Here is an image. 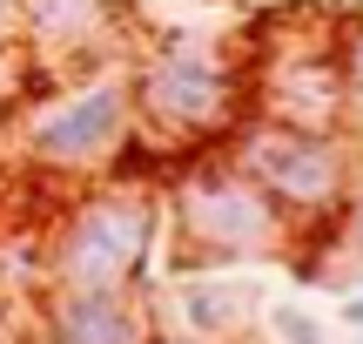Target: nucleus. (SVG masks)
I'll use <instances>...</instances> for the list:
<instances>
[{
  "instance_id": "nucleus-2",
  "label": "nucleus",
  "mask_w": 363,
  "mask_h": 344,
  "mask_svg": "<svg viewBox=\"0 0 363 344\" xmlns=\"http://www.w3.org/2000/svg\"><path fill=\"white\" fill-rule=\"evenodd\" d=\"M235 162L276 196V210L289 216V230L303 237H330L337 243V216L357 189V149L343 129H303L283 115H242L235 122Z\"/></svg>"
},
{
  "instance_id": "nucleus-10",
  "label": "nucleus",
  "mask_w": 363,
  "mask_h": 344,
  "mask_svg": "<svg viewBox=\"0 0 363 344\" xmlns=\"http://www.w3.org/2000/svg\"><path fill=\"white\" fill-rule=\"evenodd\" d=\"M256 331L276 338V344H323L330 324L310 318V311H296V304H276V311H262V318H256Z\"/></svg>"
},
{
  "instance_id": "nucleus-8",
  "label": "nucleus",
  "mask_w": 363,
  "mask_h": 344,
  "mask_svg": "<svg viewBox=\"0 0 363 344\" xmlns=\"http://www.w3.org/2000/svg\"><path fill=\"white\" fill-rule=\"evenodd\" d=\"M262 115L303 122V129H343V115H350L343 54H289V61L262 81Z\"/></svg>"
},
{
  "instance_id": "nucleus-5",
  "label": "nucleus",
  "mask_w": 363,
  "mask_h": 344,
  "mask_svg": "<svg viewBox=\"0 0 363 344\" xmlns=\"http://www.w3.org/2000/svg\"><path fill=\"white\" fill-rule=\"evenodd\" d=\"M135 129V102H128V68L108 75H74L61 95L27 115L21 129V162L48 176H101L121 162V142Z\"/></svg>"
},
{
  "instance_id": "nucleus-11",
  "label": "nucleus",
  "mask_w": 363,
  "mask_h": 344,
  "mask_svg": "<svg viewBox=\"0 0 363 344\" xmlns=\"http://www.w3.org/2000/svg\"><path fill=\"white\" fill-rule=\"evenodd\" d=\"M337 250H350V264L363 270V176H357L350 203H343V216H337Z\"/></svg>"
},
{
  "instance_id": "nucleus-4",
  "label": "nucleus",
  "mask_w": 363,
  "mask_h": 344,
  "mask_svg": "<svg viewBox=\"0 0 363 344\" xmlns=\"http://www.w3.org/2000/svg\"><path fill=\"white\" fill-rule=\"evenodd\" d=\"M162 237V203L155 189L121 183L88 189L61 230L48 237V284H81V291H135Z\"/></svg>"
},
{
  "instance_id": "nucleus-6",
  "label": "nucleus",
  "mask_w": 363,
  "mask_h": 344,
  "mask_svg": "<svg viewBox=\"0 0 363 344\" xmlns=\"http://www.w3.org/2000/svg\"><path fill=\"white\" fill-rule=\"evenodd\" d=\"M256 311H262V284L249 270L222 264V270H182L175 291H169V324L162 338H249L256 331Z\"/></svg>"
},
{
  "instance_id": "nucleus-3",
  "label": "nucleus",
  "mask_w": 363,
  "mask_h": 344,
  "mask_svg": "<svg viewBox=\"0 0 363 344\" xmlns=\"http://www.w3.org/2000/svg\"><path fill=\"white\" fill-rule=\"evenodd\" d=\"M242 68L208 34H155L128 61L135 122L162 142H216L242 122Z\"/></svg>"
},
{
  "instance_id": "nucleus-13",
  "label": "nucleus",
  "mask_w": 363,
  "mask_h": 344,
  "mask_svg": "<svg viewBox=\"0 0 363 344\" xmlns=\"http://www.w3.org/2000/svg\"><path fill=\"white\" fill-rule=\"evenodd\" d=\"M21 34V0H0V48Z\"/></svg>"
},
{
  "instance_id": "nucleus-7",
  "label": "nucleus",
  "mask_w": 363,
  "mask_h": 344,
  "mask_svg": "<svg viewBox=\"0 0 363 344\" xmlns=\"http://www.w3.org/2000/svg\"><path fill=\"white\" fill-rule=\"evenodd\" d=\"M40 331L61 344H142L162 338L148 318L142 291H81V284H48L40 291Z\"/></svg>"
},
{
  "instance_id": "nucleus-1",
  "label": "nucleus",
  "mask_w": 363,
  "mask_h": 344,
  "mask_svg": "<svg viewBox=\"0 0 363 344\" xmlns=\"http://www.w3.org/2000/svg\"><path fill=\"white\" fill-rule=\"evenodd\" d=\"M169 216H175L169 277L222 270V264H269V257H289V243H296V230L276 210V196L235 156H208L195 169H182Z\"/></svg>"
},
{
  "instance_id": "nucleus-12",
  "label": "nucleus",
  "mask_w": 363,
  "mask_h": 344,
  "mask_svg": "<svg viewBox=\"0 0 363 344\" xmlns=\"http://www.w3.org/2000/svg\"><path fill=\"white\" fill-rule=\"evenodd\" d=\"M337 324H343V331H357V338H363V291H350V297L337 304Z\"/></svg>"
},
{
  "instance_id": "nucleus-9",
  "label": "nucleus",
  "mask_w": 363,
  "mask_h": 344,
  "mask_svg": "<svg viewBox=\"0 0 363 344\" xmlns=\"http://www.w3.org/2000/svg\"><path fill=\"white\" fill-rule=\"evenodd\" d=\"M121 0H21V41L48 61H81L121 27Z\"/></svg>"
}]
</instances>
